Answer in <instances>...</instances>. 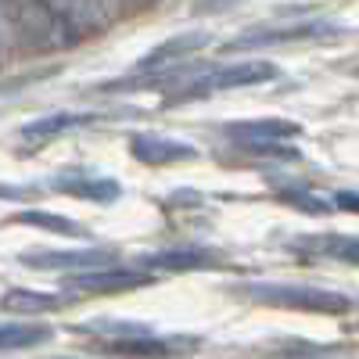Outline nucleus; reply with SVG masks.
<instances>
[{
  "mask_svg": "<svg viewBox=\"0 0 359 359\" xmlns=\"http://www.w3.org/2000/svg\"><path fill=\"white\" fill-rule=\"evenodd\" d=\"M8 43H11V11H8L4 0H0V54H4Z\"/></svg>",
  "mask_w": 359,
  "mask_h": 359,
  "instance_id": "nucleus-18",
  "label": "nucleus"
},
{
  "mask_svg": "<svg viewBox=\"0 0 359 359\" xmlns=\"http://www.w3.org/2000/svg\"><path fill=\"white\" fill-rule=\"evenodd\" d=\"M11 223L18 226H36V230H50V233H62V237H79L83 226L69 216H54V212H40V208H29V212H18Z\"/></svg>",
  "mask_w": 359,
  "mask_h": 359,
  "instance_id": "nucleus-16",
  "label": "nucleus"
},
{
  "mask_svg": "<svg viewBox=\"0 0 359 359\" xmlns=\"http://www.w3.org/2000/svg\"><path fill=\"white\" fill-rule=\"evenodd\" d=\"M65 298L62 294H47V291H4V298H0V309L4 313H15V316H36V313H54L57 306H62Z\"/></svg>",
  "mask_w": 359,
  "mask_h": 359,
  "instance_id": "nucleus-12",
  "label": "nucleus"
},
{
  "mask_svg": "<svg viewBox=\"0 0 359 359\" xmlns=\"http://www.w3.org/2000/svg\"><path fill=\"white\" fill-rule=\"evenodd\" d=\"M331 25H323V22H306V25H291V29H259V33H248L241 36L237 43H230V50L237 47H255V43H284V40H302V36H320L327 33Z\"/></svg>",
  "mask_w": 359,
  "mask_h": 359,
  "instance_id": "nucleus-13",
  "label": "nucleus"
},
{
  "mask_svg": "<svg viewBox=\"0 0 359 359\" xmlns=\"http://www.w3.org/2000/svg\"><path fill=\"white\" fill-rule=\"evenodd\" d=\"M205 40H208L205 33H184V36H172V40H165L162 47H155L151 54H144L140 62H137V69H165V65H176V62H184V57H187L191 50H198Z\"/></svg>",
  "mask_w": 359,
  "mask_h": 359,
  "instance_id": "nucleus-10",
  "label": "nucleus"
},
{
  "mask_svg": "<svg viewBox=\"0 0 359 359\" xmlns=\"http://www.w3.org/2000/svg\"><path fill=\"white\" fill-rule=\"evenodd\" d=\"M43 4L62 18L72 33H86V29H97L104 22L101 15V0H43Z\"/></svg>",
  "mask_w": 359,
  "mask_h": 359,
  "instance_id": "nucleus-9",
  "label": "nucleus"
},
{
  "mask_svg": "<svg viewBox=\"0 0 359 359\" xmlns=\"http://www.w3.org/2000/svg\"><path fill=\"white\" fill-rule=\"evenodd\" d=\"M334 205L345 208V212H359V194H352V191H338V194H334Z\"/></svg>",
  "mask_w": 359,
  "mask_h": 359,
  "instance_id": "nucleus-19",
  "label": "nucleus"
},
{
  "mask_svg": "<svg viewBox=\"0 0 359 359\" xmlns=\"http://www.w3.org/2000/svg\"><path fill=\"white\" fill-rule=\"evenodd\" d=\"M248 298L273 309H294V313H327V316H341L352 309V302L338 291H323L309 284H248Z\"/></svg>",
  "mask_w": 359,
  "mask_h": 359,
  "instance_id": "nucleus-1",
  "label": "nucleus"
},
{
  "mask_svg": "<svg viewBox=\"0 0 359 359\" xmlns=\"http://www.w3.org/2000/svg\"><path fill=\"white\" fill-rule=\"evenodd\" d=\"M309 248H320V255L331 259H345V262H359V237H313Z\"/></svg>",
  "mask_w": 359,
  "mask_h": 359,
  "instance_id": "nucleus-17",
  "label": "nucleus"
},
{
  "mask_svg": "<svg viewBox=\"0 0 359 359\" xmlns=\"http://www.w3.org/2000/svg\"><path fill=\"white\" fill-rule=\"evenodd\" d=\"M50 338V327L40 323H0V352L4 348H33Z\"/></svg>",
  "mask_w": 359,
  "mask_h": 359,
  "instance_id": "nucleus-15",
  "label": "nucleus"
},
{
  "mask_svg": "<svg viewBox=\"0 0 359 359\" xmlns=\"http://www.w3.org/2000/svg\"><path fill=\"white\" fill-rule=\"evenodd\" d=\"M180 348H194V341H176V338H155V334H140V338H118L108 345V352L115 355H151V359H162V355H172Z\"/></svg>",
  "mask_w": 359,
  "mask_h": 359,
  "instance_id": "nucleus-11",
  "label": "nucleus"
},
{
  "mask_svg": "<svg viewBox=\"0 0 359 359\" xmlns=\"http://www.w3.org/2000/svg\"><path fill=\"white\" fill-rule=\"evenodd\" d=\"M151 269H162V273H191V269H205L216 266V255L208 248H165L144 259Z\"/></svg>",
  "mask_w": 359,
  "mask_h": 359,
  "instance_id": "nucleus-8",
  "label": "nucleus"
},
{
  "mask_svg": "<svg viewBox=\"0 0 359 359\" xmlns=\"http://www.w3.org/2000/svg\"><path fill=\"white\" fill-rule=\"evenodd\" d=\"M83 123H90V115L54 111V115L36 118V123H25V126H22V137H25V140H50V137L65 133V130H72V126H83Z\"/></svg>",
  "mask_w": 359,
  "mask_h": 359,
  "instance_id": "nucleus-14",
  "label": "nucleus"
},
{
  "mask_svg": "<svg viewBox=\"0 0 359 359\" xmlns=\"http://www.w3.org/2000/svg\"><path fill=\"white\" fill-rule=\"evenodd\" d=\"M226 133L248 147V144H284L302 133V126L291 123V118H248V123H230Z\"/></svg>",
  "mask_w": 359,
  "mask_h": 359,
  "instance_id": "nucleus-6",
  "label": "nucleus"
},
{
  "mask_svg": "<svg viewBox=\"0 0 359 359\" xmlns=\"http://www.w3.org/2000/svg\"><path fill=\"white\" fill-rule=\"evenodd\" d=\"M22 266L33 269H101L111 262L108 248H69V252H54V248H29L18 255Z\"/></svg>",
  "mask_w": 359,
  "mask_h": 359,
  "instance_id": "nucleus-3",
  "label": "nucleus"
},
{
  "mask_svg": "<svg viewBox=\"0 0 359 359\" xmlns=\"http://www.w3.org/2000/svg\"><path fill=\"white\" fill-rule=\"evenodd\" d=\"M280 69L273 62H237L226 69H216L198 79L191 94H212V90H237V86H259V83H273Z\"/></svg>",
  "mask_w": 359,
  "mask_h": 359,
  "instance_id": "nucleus-2",
  "label": "nucleus"
},
{
  "mask_svg": "<svg viewBox=\"0 0 359 359\" xmlns=\"http://www.w3.org/2000/svg\"><path fill=\"white\" fill-rule=\"evenodd\" d=\"M69 291H86V294H108V291H130V287H144L151 284V277L140 269H76L65 280Z\"/></svg>",
  "mask_w": 359,
  "mask_h": 359,
  "instance_id": "nucleus-4",
  "label": "nucleus"
},
{
  "mask_svg": "<svg viewBox=\"0 0 359 359\" xmlns=\"http://www.w3.org/2000/svg\"><path fill=\"white\" fill-rule=\"evenodd\" d=\"M50 184L57 187V191H65V194H72V198H83V201H101V205H111L118 194V184L115 180H101V176H90V172H83V169H76V172H57Z\"/></svg>",
  "mask_w": 359,
  "mask_h": 359,
  "instance_id": "nucleus-7",
  "label": "nucleus"
},
{
  "mask_svg": "<svg viewBox=\"0 0 359 359\" xmlns=\"http://www.w3.org/2000/svg\"><path fill=\"white\" fill-rule=\"evenodd\" d=\"M130 151L137 162L144 165H169V162H191L198 151L184 140H172V137H162V133H137L130 140Z\"/></svg>",
  "mask_w": 359,
  "mask_h": 359,
  "instance_id": "nucleus-5",
  "label": "nucleus"
}]
</instances>
